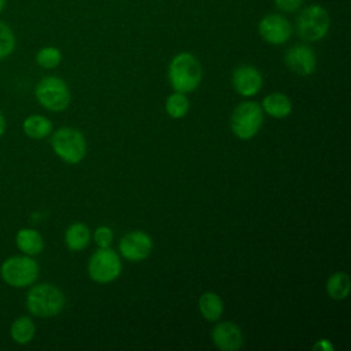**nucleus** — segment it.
Segmentation results:
<instances>
[{"label": "nucleus", "instance_id": "nucleus-1", "mask_svg": "<svg viewBox=\"0 0 351 351\" xmlns=\"http://www.w3.org/2000/svg\"><path fill=\"white\" fill-rule=\"evenodd\" d=\"M169 81L176 92H193L202 81V66L189 52L177 53L169 64Z\"/></svg>", "mask_w": 351, "mask_h": 351}, {"label": "nucleus", "instance_id": "nucleus-2", "mask_svg": "<svg viewBox=\"0 0 351 351\" xmlns=\"http://www.w3.org/2000/svg\"><path fill=\"white\" fill-rule=\"evenodd\" d=\"M330 27V15L321 4H308L298 11L295 29L298 36L307 41L314 43L322 40Z\"/></svg>", "mask_w": 351, "mask_h": 351}, {"label": "nucleus", "instance_id": "nucleus-3", "mask_svg": "<svg viewBox=\"0 0 351 351\" xmlns=\"http://www.w3.org/2000/svg\"><path fill=\"white\" fill-rule=\"evenodd\" d=\"M27 310L40 318L58 315L64 307L63 292L52 284L33 285L26 296Z\"/></svg>", "mask_w": 351, "mask_h": 351}, {"label": "nucleus", "instance_id": "nucleus-4", "mask_svg": "<svg viewBox=\"0 0 351 351\" xmlns=\"http://www.w3.org/2000/svg\"><path fill=\"white\" fill-rule=\"evenodd\" d=\"M40 273L38 263L30 255H15L0 266V276L5 284L14 288H26L36 282Z\"/></svg>", "mask_w": 351, "mask_h": 351}, {"label": "nucleus", "instance_id": "nucleus-5", "mask_svg": "<svg viewBox=\"0 0 351 351\" xmlns=\"http://www.w3.org/2000/svg\"><path fill=\"white\" fill-rule=\"evenodd\" d=\"M53 152L66 163H80L86 154L84 134L74 128H59L51 137Z\"/></svg>", "mask_w": 351, "mask_h": 351}, {"label": "nucleus", "instance_id": "nucleus-6", "mask_svg": "<svg viewBox=\"0 0 351 351\" xmlns=\"http://www.w3.org/2000/svg\"><path fill=\"white\" fill-rule=\"evenodd\" d=\"M37 101L47 110L60 112L70 104V90L67 84L55 75H47L38 81L34 89Z\"/></svg>", "mask_w": 351, "mask_h": 351}, {"label": "nucleus", "instance_id": "nucleus-7", "mask_svg": "<svg viewBox=\"0 0 351 351\" xmlns=\"http://www.w3.org/2000/svg\"><path fill=\"white\" fill-rule=\"evenodd\" d=\"M263 123V110L256 101H243L232 112V132L241 140L252 138Z\"/></svg>", "mask_w": 351, "mask_h": 351}, {"label": "nucleus", "instance_id": "nucleus-8", "mask_svg": "<svg viewBox=\"0 0 351 351\" xmlns=\"http://www.w3.org/2000/svg\"><path fill=\"white\" fill-rule=\"evenodd\" d=\"M122 265L118 254L112 250L99 248L92 254L88 262V274L89 277L100 284L111 282L121 274Z\"/></svg>", "mask_w": 351, "mask_h": 351}, {"label": "nucleus", "instance_id": "nucleus-9", "mask_svg": "<svg viewBox=\"0 0 351 351\" xmlns=\"http://www.w3.org/2000/svg\"><path fill=\"white\" fill-rule=\"evenodd\" d=\"M293 32L292 23L285 18L282 14L271 12L261 18L258 22V33L262 37L263 41L273 44V45H281L285 44Z\"/></svg>", "mask_w": 351, "mask_h": 351}, {"label": "nucleus", "instance_id": "nucleus-10", "mask_svg": "<svg viewBox=\"0 0 351 351\" xmlns=\"http://www.w3.org/2000/svg\"><path fill=\"white\" fill-rule=\"evenodd\" d=\"M287 67L302 77L311 75L317 69V56L314 49L307 44H296L287 49L284 55Z\"/></svg>", "mask_w": 351, "mask_h": 351}, {"label": "nucleus", "instance_id": "nucleus-11", "mask_svg": "<svg viewBox=\"0 0 351 351\" xmlns=\"http://www.w3.org/2000/svg\"><path fill=\"white\" fill-rule=\"evenodd\" d=\"M118 247L121 255L125 259L137 262L145 259L149 255L152 250V240L147 233L141 230H133L121 239Z\"/></svg>", "mask_w": 351, "mask_h": 351}, {"label": "nucleus", "instance_id": "nucleus-12", "mask_svg": "<svg viewBox=\"0 0 351 351\" xmlns=\"http://www.w3.org/2000/svg\"><path fill=\"white\" fill-rule=\"evenodd\" d=\"M262 74L252 66L244 64L234 69L232 74V84L234 90L241 96H254L262 88Z\"/></svg>", "mask_w": 351, "mask_h": 351}, {"label": "nucleus", "instance_id": "nucleus-13", "mask_svg": "<svg viewBox=\"0 0 351 351\" xmlns=\"http://www.w3.org/2000/svg\"><path fill=\"white\" fill-rule=\"evenodd\" d=\"M217 348L222 351H236L243 346V335L240 328L229 321L219 322L211 333Z\"/></svg>", "mask_w": 351, "mask_h": 351}, {"label": "nucleus", "instance_id": "nucleus-14", "mask_svg": "<svg viewBox=\"0 0 351 351\" xmlns=\"http://www.w3.org/2000/svg\"><path fill=\"white\" fill-rule=\"evenodd\" d=\"M15 243L21 252L30 256L38 255L44 248L43 236L36 229L32 228H23L18 230L15 236Z\"/></svg>", "mask_w": 351, "mask_h": 351}, {"label": "nucleus", "instance_id": "nucleus-15", "mask_svg": "<svg viewBox=\"0 0 351 351\" xmlns=\"http://www.w3.org/2000/svg\"><path fill=\"white\" fill-rule=\"evenodd\" d=\"M22 129L27 137L40 140L52 133V122L44 115L33 114L25 118L22 123Z\"/></svg>", "mask_w": 351, "mask_h": 351}, {"label": "nucleus", "instance_id": "nucleus-16", "mask_svg": "<svg viewBox=\"0 0 351 351\" xmlns=\"http://www.w3.org/2000/svg\"><path fill=\"white\" fill-rule=\"evenodd\" d=\"M262 110L274 118H284L291 114L292 103L284 93H270L262 101Z\"/></svg>", "mask_w": 351, "mask_h": 351}, {"label": "nucleus", "instance_id": "nucleus-17", "mask_svg": "<svg viewBox=\"0 0 351 351\" xmlns=\"http://www.w3.org/2000/svg\"><path fill=\"white\" fill-rule=\"evenodd\" d=\"M90 239L89 228L82 222L71 223L64 233V243L69 250L71 251H81L84 250Z\"/></svg>", "mask_w": 351, "mask_h": 351}, {"label": "nucleus", "instance_id": "nucleus-18", "mask_svg": "<svg viewBox=\"0 0 351 351\" xmlns=\"http://www.w3.org/2000/svg\"><path fill=\"white\" fill-rule=\"evenodd\" d=\"M10 335H11V339L16 344H27L33 340V337L36 335V325H34L33 319L27 315L18 317L11 324Z\"/></svg>", "mask_w": 351, "mask_h": 351}, {"label": "nucleus", "instance_id": "nucleus-19", "mask_svg": "<svg viewBox=\"0 0 351 351\" xmlns=\"http://www.w3.org/2000/svg\"><path fill=\"white\" fill-rule=\"evenodd\" d=\"M199 310L207 321H217L223 311V303L215 292H204L199 298Z\"/></svg>", "mask_w": 351, "mask_h": 351}, {"label": "nucleus", "instance_id": "nucleus-20", "mask_svg": "<svg viewBox=\"0 0 351 351\" xmlns=\"http://www.w3.org/2000/svg\"><path fill=\"white\" fill-rule=\"evenodd\" d=\"M351 288L350 277L344 271L333 273L326 281V292L335 300H343L348 296Z\"/></svg>", "mask_w": 351, "mask_h": 351}, {"label": "nucleus", "instance_id": "nucleus-21", "mask_svg": "<svg viewBox=\"0 0 351 351\" xmlns=\"http://www.w3.org/2000/svg\"><path fill=\"white\" fill-rule=\"evenodd\" d=\"M36 62L43 69H55L62 62V52L58 47L45 45L37 51Z\"/></svg>", "mask_w": 351, "mask_h": 351}, {"label": "nucleus", "instance_id": "nucleus-22", "mask_svg": "<svg viewBox=\"0 0 351 351\" xmlns=\"http://www.w3.org/2000/svg\"><path fill=\"white\" fill-rule=\"evenodd\" d=\"M166 112L171 118H182L189 110V101L181 92H174L166 99Z\"/></svg>", "mask_w": 351, "mask_h": 351}, {"label": "nucleus", "instance_id": "nucleus-23", "mask_svg": "<svg viewBox=\"0 0 351 351\" xmlns=\"http://www.w3.org/2000/svg\"><path fill=\"white\" fill-rule=\"evenodd\" d=\"M16 47L15 33L11 26L0 21V60L8 58Z\"/></svg>", "mask_w": 351, "mask_h": 351}, {"label": "nucleus", "instance_id": "nucleus-24", "mask_svg": "<svg viewBox=\"0 0 351 351\" xmlns=\"http://www.w3.org/2000/svg\"><path fill=\"white\" fill-rule=\"evenodd\" d=\"M112 230L107 226H99L96 230H95V234H93V239L96 241V244L99 245V248H107L110 247L111 241H112Z\"/></svg>", "mask_w": 351, "mask_h": 351}, {"label": "nucleus", "instance_id": "nucleus-25", "mask_svg": "<svg viewBox=\"0 0 351 351\" xmlns=\"http://www.w3.org/2000/svg\"><path fill=\"white\" fill-rule=\"evenodd\" d=\"M273 1H274L276 8L284 14L296 12L304 4V0H273Z\"/></svg>", "mask_w": 351, "mask_h": 351}, {"label": "nucleus", "instance_id": "nucleus-26", "mask_svg": "<svg viewBox=\"0 0 351 351\" xmlns=\"http://www.w3.org/2000/svg\"><path fill=\"white\" fill-rule=\"evenodd\" d=\"M313 350H322V351H333V346H332V343H330L329 340H326V339H321V340H318V341H317V343L314 344Z\"/></svg>", "mask_w": 351, "mask_h": 351}, {"label": "nucleus", "instance_id": "nucleus-27", "mask_svg": "<svg viewBox=\"0 0 351 351\" xmlns=\"http://www.w3.org/2000/svg\"><path fill=\"white\" fill-rule=\"evenodd\" d=\"M5 126H7V123H5V117L3 115V112L0 111V137L4 134V132H5Z\"/></svg>", "mask_w": 351, "mask_h": 351}, {"label": "nucleus", "instance_id": "nucleus-28", "mask_svg": "<svg viewBox=\"0 0 351 351\" xmlns=\"http://www.w3.org/2000/svg\"><path fill=\"white\" fill-rule=\"evenodd\" d=\"M5 3H7V0H0V12L4 10V7H5Z\"/></svg>", "mask_w": 351, "mask_h": 351}]
</instances>
